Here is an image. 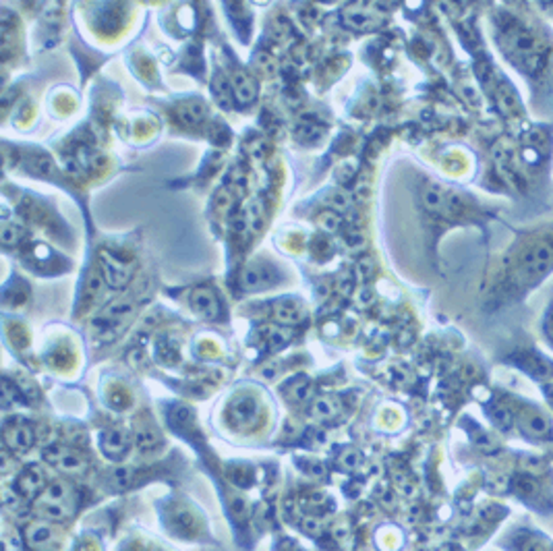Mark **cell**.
Masks as SVG:
<instances>
[{
    "label": "cell",
    "instance_id": "18",
    "mask_svg": "<svg viewBox=\"0 0 553 551\" xmlns=\"http://www.w3.org/2000/svg\"><path fill=\"white\" fill-rule=\"evenodd\" d=\"M491 419H493V423H495L500 429H504V431L512 429V425H514V414L502 405L495 406V408L491 410Z\"/></svg>",
    "mask_w": 553,
    "mask_h": 551
},
{
    "label": "cell",
    "instance_id": "28",
    "mask_svg": "<svg viewBox=\"0 0 553 551\" xmlns=\"http://www.w3.org/2000/svg\"><path fill=\"white\" fill-rule=\"evenodd\" d=\"M359 452H355V450H346L344 454H342V458H340V464L344 467V469H355L357 467V462H359Z\"/></svg>",
    "mask_w": 553,
    "mask_h": 551
},
{
    "label": "cell",
    "instance_id": "27",
    "mask_svg": "<svg viewBox=\"0 0 553 551\" xmlns=\"http://www.w3.org/2000/svg\"><path fill=\"white\" fill-rule=\"evenodd\" d=\"M543 331H545V338L549 340V344L553 346V303H549V307H547V311H545Z\"/></svg>",
    "mask_w": 553,
    "mask_h": 551
},
{
    "label": "cell",
    "instance_id": "32",
    "mask_svg": "<svg viewBox=\"0 0 553 551\" xmlns=\"http://www.w3.org/2000/svg\"><path fill=\"white\" fill-rule=\"evenodd\" d=\"M4 545H6V551H21L19 535H6L4 537Z\"/></svg>",
    "mask_w": 553,
    "mask_h": 551
},
{
    "label": "cell",
    "instance_id": "20",
    "mask_svg": "<svg viewBox=\"0 0 553 551\" xmlns=\"http://www.w3.org/2000/svg\"><path fill=\"white\" fill-rule=\"evenodd\" d=\"M346 25L355 27V30H369V15L363 8H350L346 11Z\"/></svg>",
    "mask_w": 553,
    "mask_h": 551
},
{
    "label": "cell",
    "instance_id": "5",
    "mask_svg": "<svg viewBox=\"0 0 553 551\" xmlns=\"http://www.w3.org/2000/svg\"><path fill=\"white\" fill-rule=\"evenodd\" d=\"M100 263H102L104 278H106V282L110 284L112 289H120V286H125L131 280L133 265L129 261L116 258V255H112L108 251H102Z\"/></svg>",
    "mask_w": 553,
    "mask_h": 551
},
{
    "label": "cell",
    "instance_id": "9",
    "mask_svg": "<svg viewBox=\"0 0 553 551\" xmlns=\"http://www.w3.org/2000/svg\"><path fill=\"white\" fill-rule=\"evenodd\" d=\"M520 429L522 433L530 438H549L553 433L549 421L539 410H533V408L520 414Z\"/></svg>",
    "mask_w": 553,
    "mask_h": 551
},
{
    "label": "cell",
    "instance_id": "33",
    "mask_svg": "<svg viewBox=\"0 0 553 551\" xmlns=\"http://www.w3.org/2000/svg\"><path fill=\"white\" fill-rule=\"evenodd\" d=\"M350 286H352V280L348 278L346 280V276H342V280H340V284H338V289H340V293H350Z\"/></svg>",
    "mask_w": 553,
    "mask_h": 551
},
{
    "label": "cell",
    "instance_id": "4",
    "mask_svg": "<svg viewBox=\"0 0 553 551\" xmlns=\"http://www.w3.org/2000/svg\"><path fill=\"white\" fill-rule=\"evenodd\" d=\"M228 417L234 427H249L258 421L259 405L258 400L249 394H239L230 406H228Z\"/></svg>",
    "mask_w": 553,
    "mask_h": 551
},
{
    "label": "cell",
    "instance_id": "2",
    "mask_svg": "<svg viewBox=\"0 0 553 551\" xmlns=\"http://www.w3.org/2000/svg\"><path fill=\"white\" fill-rule=\"evenodd\" d=\"M504 50L508 54V58L516 65L520 71L524 73H539L541 67L545 65V54H543V46L537 39V36L514 23L512 27H508L504 32Z\"/></svg>",
    "mask_w": 553,
    "mask_h": 551
},
{
    "label": "cell",
    "instance_id": "1",
    "mask_svg": "<svg viewBox=\"0 0 553 551\" xmlns=\"http://www.w3.org/2000/svg\"><path fill=\"white\" fill-rule=\"evenodd\" d=\"M553 270V232L539 234L518 245V253L508 261L512 289L528 291L537 286Z\"/></svg>",
    "mask_w": 553,
    "mask_h": 551
},
{
    "label": "cell",
    "instance_id": "21",
    "mask_svg": "<svg viewBox=\"0 0 553 551\" xmlns=\"http://www.w3.org/2000/svg\"><path fill=\"white\" fill-rule=\"evenodd\" d=\"M340 224H342L340 214L333 212V210H326V212H322V214L317 216V226H319L324 232H336V230L340 228Z\"/></svg>",
    "mask_w": 553,
    "mask_h": 551
},
{
    "label": "cell",
    "instance_id": "8",
    "mask_svg": "<svg viewBox=\"0 0 553 551\" xmlns=\"http://www.w3.org/2000/svg\"><path fill=\"white\" fill-rule=\"evenodd\" d=\"M4 441L13 452H25L34 443V431L25 423H11L4 427Z\"/></svg>",
    "mask_w": 553,
    "mask_h": 551
},
{
    "label": "cell",
    "instance_id": "11",
    "mask_svg": "<svg viewBox=\"0 0 553 551\" xmlns=\"http://www.w3.org/2000/svg\"><path fill=\"white\" fill-rule=\"evenodd\" d=\"M15 489L25 498V500H34L42 493L44 489V473L37 467H30L25 473H21V477L17 479Z\"/></svg>",
    "mask_w": 553,
    "mask_h": 551
},
{
    "label": "cell",
    "instance_id": "24",
    "mask_svg": "<svg viewBox=\"0 0 553 551\" xmlns=\"http://www.w3.org/2000/svg\"><path fill=\"white\" fill-rule=\"evenodd\" d=\"M135 443H137L141 450H153V448L160 443V438H158L155 431L144 429V431H137V433H135Z\"/></svg>",
    "mask_w": 553,
    "mask_h": 551
},
{
    "label": "cell",
    "instance_id": "25",
    "mask_svg": "<svg viewBox=\"0 0 553 551\" xmlns=\"http://www.w3.org/2000/svg\"><path fill=\"white\" fill-rule=\"evenodd\" d=\"M110 483L114 489H127V487H131V483H133V475H131L129 469H116V471L112 473Z\"/></svg>",
    "mask_w": 553,
    "mask_h": 551
},
{
    "label": "cell",
    "instance_id": "26",
    "mask_svg": "<svg viewBox=\"0 0 553 551\" xmlns=\"http://www.w3.org/2000/svg\"><path fill=\"white\" fill-rule=\"evenodd\" d=\"M261 205H259L258 201L255 203H251L249 208H247V224H251L253 228H258L259 224H261Z\"/></svg>",
    "mask_w": 553,
    "mask_h": 551
},
{
    "label": "cell",
    "instance_id": "15",
    "mask_svg": "<svg viewBox=\"0 0 553 551\" xmlns=\"http://www.w3.org/2000/svg\"><path fill=\"white\" fill-rule=\"evenodd\" d=\"M340 412V403L333 396H317L311 403V417L317 421H330Z\"/></svg>",
    "mask_w": 553,
    "mask_h": 551
},
{
    "label": "cell",
    "instance_id": "30",
    "mask_svg": "<svg viewBox=\"0 0 553 551\" xmlns=\"http://www.w3.org/2000/svg\"><path fill=\"white\" fill-rule=\"evenodd\" d=\"M269 336H272V338H269V342H272V346H274V348H278V346H282V344H286V342H288V334H286V331L272 330L269 331Z\"/></svg>",
    "mask_w": 553,
    "mask_h": 551
},
{
    "label": "cell",
    "instance_id": "22",
    "mask_svg": "<svg viewBox=\"0 0 553 551\" xmlns=\"http://www.w3.org/2000/svg\"><path fill=\"white\" fill-rule=\"evenodd\" d=\"M330 203H332L333 212H346L352 205V197L346 191H333L330 195Z\"/></svg>",
    "mask_w": 553,
    "mask_h": 551
},
{
    "label": "cell",
    "instance_id": "10",
    "mask_svg": "<svg viewBox=\"0 0 553 551\" xmlns=\"http://www.w3.org/2000/svg\"><path fill=\"white\" fill-rule=\"evenodd\" d=\"M232 94H234V100L241 104V106H247L251 104L255 98H258V83L251 75L243 73H234L232 77Z\"/></svg>",
    "mask_w": 553,
    "mask_h": 551
},
{
    "label": "cell",
    "instance_id": "13",
    "mask_svg": "<svg viewBox=\"0 0 553 551\" xmlns=\"http://www.w3.org/2000/svg\"><path fill=\"white\" fill-rule=\"evenodd\" d=\"M520 357H522V361H516V365H520L526 373H533L537 377H547L553 373L552 363L545 361L539 353H522Z\"/></svg>",
    "mask_w": 553,
    "mask_h": 551
},
{
    "label": "cell",
    "instance_id": "12",
    "mask_svg": "<svg viewBox=\"0 0 553 551\" xmlns=\"http://www.w3.org/2000/svg\"><path fill=\"white\" fill-rule=\"evenodd\" d=\"M274 317L282 326H295V324H298L303 319V307L295 298L278 300L276 307H274Z\"/></svg>",
    "mask_w": 553,
    "mask_h": 551
},
{
    "label": "cell",
    "instance_id": "17",
    "mask_svg": "<svg viewBox=\"0 0 553 551\" xmlns=\"http://www.w3.org/2000/svg\"><path fill=\"white\" fill-rule=\"evenodd\" d=\"M232 96H234V94H232V85H228L226 79L218 77V79L214 81V98H216V102L220 104L222 108H230Z\"/></svg>",
    "mask_w": 553,
    "mask_h": 551
},
{
    "label": "cell",
    "instance_id": "29",
    "mask_svg": "<svg viewBox=\"0 0 553 551\" xmlns=\"http://www.w3.org/2000/svg\"><path fill=\"white\" fill-rule=\"evenodd\" d=\"M303 528L309 533V535H319L322 533V522L317 518H305L303 520Z\"/></svg>",
    "mask_w": 553,
    "mask_h": 551
},
{
    "label": "cell",
    "instance_id": "6",
    "mask_svg": "<svg viewBox=\"0 0 553 551\" xmlns=\"http://www.w3.org/2000/svg\"><path fill=\"white\" fill-rule=\"evenodd\" d=\"M46 460L63 473H81L85 469V460L77 452L63 445H52L50 450H46Z\"/></svg>",
    "mask_w": 553,
    "mask_h": 551
},
{
    "label": "cell",
    "instance_id": "19",
    "mask_svg": "<svg viewBox=\"0 0 553 551\" xmlns=\"http://www.w3.org/2000/svg\"><path fill=\"white\" fill-rule=\"evenodd\" d=\"M288 394H291L295 400H298V403L307 400V398L311 396V384H309V379H307V377H296L295 381L288 386Z\"/></svg>",
    "mask_w": 553,
    "mask_h": 551
},
{
    "label": "cell",
    "instance_id": "3",
    "mask_svg": "<svg viewBox=\"0 0 553 551\" xmlns=\"http://www.w3.org/2000/svg\"><path fill=\"white\" fill-rule=\"evenodd\" d=\"M278 280H280L278 272H276L272 265L263 263V261L251 263V265L243 272V276H241V284H243L245 291H261V289H269V286H274Z\"/></svg>",
    "mask_w": 553,
    "mask_h": 551
},
{
    "label": "cell",
    "instance_id": "16",
    "mask_svg": "<svg viewBox=\"0 0 553 551\" xmlns=\"http://www.w3.org/2000/svg\"><path fill=\"white\" fill-rule=\"evenodd\" d=\"M25 535H27L25 539H27L30 547H34V550L46 547V545L50 543V539H52V531H50V526H48V524H42V522L30 524Z\"/></svg>",
    "mask_w": 553,
    "mask_h": 551
},
{
    "label": "cell",
    "instance_id": "14",
    "mask_svg": "<svg viewBox=\"0 0 553 551\" xmlns=\"http://www.w3.org/2000/svg\"><path fill=\"white\" fill-rule=\"evenodd\" d=\"M129 443H131V440L122 429H110L102 438V450L108 456H122L129 450Z\"/></svg>",
    "mask_w": 553,
    "mask_h": 551
},
{
    "label": "cell",
    "instance_id": "34",
    "mask_svg": "<svg viewBox=\"0 0 553 551\" xmlns=\"http://www.w3.org/2000/svg\"><path fill=\"white\" fill-rule=\"evenodd\" d=\"M545 394H547V398H549V403H552L553 406V386H547V388H545Z\"/></svg>",
    "mask_w": 553,
    "mask_h": 551
},
{
    "label": "cell",
    "instance_id": "7",
    "mask_svg": "<svg viewBox=\"0 0 553 551\" xmlns=\"http://www.w3.org/2000/svg\"><path fill=\"white\" fill-rule=\"evenodd\" d=\"M191 300H193L195 313H197L201 319L214 322V319H218L222 315L220 300H218V296H216V293H214L212 289H197V291L193 293V296H191Z\"/></svg>",
    "mask_w": 553,
    "mask_h": 551
},
{
    "label": "cell",
    "instance_id": "23",
    "mask_svg": "<svg viewBox=\"0 0 553 551\" xmlns=\"http://www.w3.org/2000/svg\"><path fill=\"white\" fill-rule=\"evenodd\" d=\"M0 239H2L4 247H15L19 243V239H21V228H17L15 224H4Z\"/></svg>",
    "mask_w": 553,
    "mask_h": 551
},
{
    "label": "cell",
    "instance_id": "31",
    "mask_svg": "<svg viewBox=\"0 0 553 551\" xmlns=\"http://www.w3.org/2000/svg\"><path fill=\"white\" fill-rule=\"evenodd\" d=\"M522 551H552V550H549V545H547L543 539H530L528 543H524Z\"/></svg>",
    "mask_w": 553,
    "mask_h": 551
}]
</instances>
